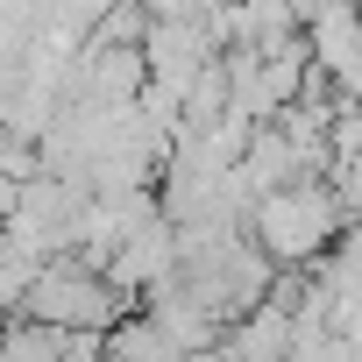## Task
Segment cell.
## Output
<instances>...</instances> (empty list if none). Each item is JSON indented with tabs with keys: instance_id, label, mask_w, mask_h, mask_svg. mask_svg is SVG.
I'll return each instance as SVG.
<instances>
[{
	"instance_id": "obj_1",
	"label": "cell",
	"mask_w": 362,
	"mask_h": 362,
	"mask_svg": "<svg viewBox=\"0 0 362 362\" xmlns=\"http://www.w3.org/2000/svg\"><path fill=\"white\" fill-rule=\"evenodd\" d=\"M249 228H256V242H263L270 263H313L334 242V228H341V192L327 185V177H313V170L284 177V185L256 192Z\"/></svg>"
},
{
	"instance_id": "obj_2",
	"label": "cell",
	"mask_w": 362,
	"mask_h": 362,
	"mask_svg": "<svg viewBox=\"0 0 362 362\" xmlns=\"http://www.w3.org/2000/svg\"><path fill=\"white\" fill-rule=\"evenodd\" d=\"M149 22H177V15H199V0H142Z\"/></svg>"
}]
</instances>
